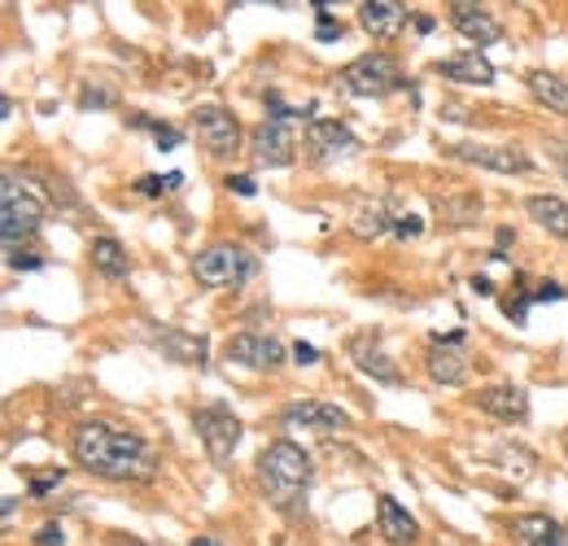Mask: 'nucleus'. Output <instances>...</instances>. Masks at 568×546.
I'll return each mask as SVG.
<instances>
[{"mask_svg":"<svg viewBox=\"0 0 568 546\" xmlns=\"http://www.w3.org/2000/svg\"><path fill=\"white\" fill-rule=\"evenodd\" d=\"M315 9H320V31H315V35H320V40H341V22L329 18V9H324V4H315Z\"/></svg>","mask_w":568,"mask_h":546,"instance_id":"nucleus-31","label":"nucleus"},{"mask_svg":"<svg viewBox=\"0 0 568 546\" xmlns=\"http://www.w3.org/2000/svg\"><path fill=\"white\" fill-rule=\"evenodd\" d=\"M180 184H184L180 171H171V175H144V180H136V193L140 197H162V193H175Z\"/></svg>","mask_w":568,"mask_h":546,"instance_id":"nucleus-27","label":"nucleus"},{"mask_svg":"<svg viewBox=\"0 0 568 546\" xmlns=\"http://www.w3.org/2000/svg\"><path fill=\"white\" fill-rule=\"evenodd\" d=\"M525 211H529L534 223H543L551 236H560V240L568 236V206L560 202V197H543V193H538V197H529V202H525Z\"/></svg>","mask_w":568,"mask_h":546,"instance_id":"nucleus-23","label":"nucleus"},{"mask_svg":"<svg viewBox=\"0 0 568 546\" xmlns=\"http://www.w3.org/2000/svg\"><path fill=\"white\" fill-rule=\"evenodd\" d=\"M224 189L227 193H236V197H254V193H258V184H254L249 175H227Z\"/></svg>","mask_w":568,"mask_h":546,"instance_id":"nucleus-30","label":"nucleus"},{"mask_svg":"<svg viewBox=\"0 0 568 546\" xmlns=\"http://www.w3.org/2000/svg\"><path fill=\"white\" fill-rule=\"evenodd\" d=\"M394 232H398V236H420V218H416V215H394Z\"/></svg>","mask_w":568,"mask_h":546,"instance_id":"nucleus-34","label":"nucleus"},{"mask_svg":"<svg viewBox=\"0 0 568 546\" xmlns=\"http://www.w3.org/2000/svg\"><path fill=\"white\" fill-rule=\"evenodd\" d=\"M565 454H568V433H565Z\"/></svg>","mask_w":568,"mask_h":546,"instance_id":"nucleus-38","label":"nucleus"},{"mask_svg":"<svg viewBox=\"0 0 568 546\" xmlns=\"http://www.w3.org/2000/svg\"><path fill=\"white\" fill-rule=\"evenodd\" d=\"M193 118H197V140H202L206 153H215V158H232V153H236V144H240V122H236L232 109L202 106Z\"/></svg>","mask_w":568,"mask_h":546,"instance_id":"nucleus-8","label":"nucleus"},{"mask_svg":"<svg viewBox=\"0 0 568 546\" xmlns=\"http://www.w3.org/2000/svg\"><path fill=\"white\" fill-rule=\"evenodd\" d=\"M280 425L289 429V433H345L350 429V416L333 407V403H320V398H302V403H289L285 411H280Z\"/></svg>","mask_w":568,"mask_h":546,"instance_id":"nucleus-6","label":"nucleus"},{"mask_svg":"<svg viewBox=\"0 0 568 546\" xmlns=\"http://www.w3.org/2000/svg\"><path fill=\"white\" fill-rule=\"evenodd\" d=\"M193 546H219L215 538H193Z\"/></svg>","mask_w":568,"mask_h":546,"instance_id":"nucleus-36","label":"nucleus"},{"mask_svg":"<svg viewBox=\"0 0 568 546\" xmlns=\"http://www.w3.org/2000/svg\"><path fill=\"white\" fill-rule=\"evenodd\" d=\"M337 88L345 97H385V93L403 88V75L389 53H363L337 71Z\"/></svg>","mask_w":568,"mask_h":546,"instance_id":"nucleus-3","label":"nucleus"},{"mask_svg":"<svg viewBox=\"0 0 568 546\" xmlns=\"http://www.w3.org/2000/svg\"><path fill=\"white\" fill-rule=\"evenodd\" d=\"M227 358L240 367H254V372H276L285 363V345L267 332H236L227 341Z\"/></svg>","mask_w":568,"mask_h":546,"instance_id":"nucleus-9","label":"nucleus"},{"mask_svg":"<svg viewBox=\"0 0 568 546\" xmlns=\"http://www.w3.org/2000/svg\"><path fill=\"white\" fill-rule=\"evenodd\" d=\"M131 546H136V543H131Z\"/></svg>","mask_w":568,"mask_h":546,"instance_id":"nucleus-39","label":"nucleus"},{"mask_svg":"<svg viewBox=\"0 0 568 546\" xmlns=\"http://www.w3.org/2000/svg\"><path fill=\"white\" fill-rule=\"evenodd\" d=\"M131 122H136V127H149V131H153V140H158V149H175V144H184V131H175V127H167V122H153V118H144V114H136Z\"/></svg>","mask_w":568,"mask_h":546,"instance_id":"nucleus-28","label":"nucleus"},{"mask_svg":"<svg viewBox=\"0 0 568 546\" xmlns=\"http://www.w3.org/2000/svg\"><path fill=\"white\" fill-rule=\"evenodd\" d=\"M433 71H438L442 79H451V84H476V88H490V84H494V66H490L476 49H468V53H459V57L438 62Z\"/></svg>","mask_w":568,"mask_h":546,"instance_id":"nucleus-17","label":"nucleus"},{"mask_svg":"<svg viewBox=\"0 0 568 546\" xmlns=\"http://www.w3.org/2000/svg\"><path fill=\"white\" fill-rule=\"evenodd\" d=\"M354 232L358 236H385V232H394V218L385 215V206H372V211L354 215Z\"/></svg>","mask_w":568,"mask_h":546,"instance_id":"nucleus-26","label":"nucleus"},{"mask_svg":"<svg viewBox=\"0 0 568 546\" xmlns=\"http://www.w3.org/2000/svg\"><path fill=\"white\" fill-rule=\"evenodd\" d=\"M193 429H197L206 454H211L215 463H227V459L236 454V446H240V420H236L227 407H202V411L193 416Z\"/></svg>","mask_w":568,"mask_h":546,"instance_id":"nucleus-7","label":"nucleus"},{"mask_svg":"<svg viewBox=\"0 0 568 546\" xmlns=\"http://www.w3.org/2000/svg\"><path fill=\"white\" fill-rule=\"evenodd\" d=\"M425 372L438 385H463L468 381V354L459 345H433L429 358H425Z\"/></svg>","mask_w":568,"mask_h":546,"instance_id":"nucleus-21","label":"nucleus"},{"mask_svg":"<svg viewBox=\"0 0 568 546\" xmlns=\"http://www.w3.org/2000/svg\"><path fill=\"white\" fill-rule=\"evenodd\" d=\"M307 149L315 158H341V153H354L358 140L350 136V127L337 122V118H311L307 122Z\"/></svg>","mask_w":568,"mask_h":546,"instance_id":"nucleus-14","label":"nucleus"},{"mask_svg":"<svg viewBox=\"0 0 568 546\" xmlns=\"http://www.w3.org/2000/svg\"><path fill=\"white\" fill-rule=\"evenodd\" d=\"M350 350H354L358 372H367L372 381H381V385H398V381H403V372L394 367V358L376 350V332H372V336H367V332H363V336H354V345H350Z\"/></svg>","mask_w":568,"mask_h":546,"instance_id":"nucleus-20","label":"nucleus"},{"mask_svg":"<svg viewBox=\"0 0 568 546\" xmlns=\"http://www.w3.org/2000/svg\"><path fill=\"white\" fill-rule=\"evenodd\" d=\"M44 218V206L18 184V171L4 175V189H0V232H4V245H18V236H31Z\"/></svg>","mask_w":568,"mask_h":546,"instance_id":"nucleus-5","label":"nucleus"},{"mask_svg":"<svg viewBox=\"0 0 568 546\" xmlns=\"http://www.w3.org/2000/svg\"><path fill=\"white\" fill-rule=\"evenodd\" d=\"M66 543V534H62V525H44L40 534H35V546H62Z\"/></svg>","mask_w":568,"mask_h":546,"instance_id":"nucleus-32","label":"nucleus"},{"mask_svg":"<svg viewBox=\"0 0 568 546\" xmlns=\"http://www.w3.org/2000/svg\"><path fill=\"white\" fill-rule=\"evenodd\" d=\"M258 481H262L267 499L280 512H298L302 499H307V485H311V459H307V450L293 446V441H271L258 454Z\"/></svg>","mask_w":568,"mask_h":546,"instance_id":"nucleus-2","label":"nucleus"},{"mask_svg":"<svg viewBox=\"0 0 568 546\" xmlns=\"http://www.w3.org/2000/svg\"><path fill=\"white\" fill-rule=\"evenodd\" d=\"M459 162H472V167H485V171H499V175H525L534 162L529 153L521 149H507V144H451L447 149Z\"/></svg>","mask_w":568,"mask_h":546,"instance_id":"nucleus-10","label":"nucleus"},{"mask_svg":"<svg viewBox=\"0 0 568 546\" xmlns=\"http://www.w3.org/2000/svg\"><path fill=\"white\" fill-rule=\"evenodd\" d=\"M512 534L521 538V546H568V529H560L547 512L512 516Z\"/></svg>","mask_w":568,"mask_h":546,"instance_id":"nucleus-18","label":"nucleus"},{"mask_svg":"<svg viewBox=\"0 0 568 546\" xmlns=\"http://www.w3.org/2000/svg\"><path fill=\"white\" fill-rule=\"evenodd\" d=\"M293 358H298V363H315V358H320V350H315V345H302V341H298V345H293Z\"/></svg>","mask_w":568,"mask_h":546,"instance_id":"nucleus-35","label":"nucleus"},{"mask_svg":"<svg viewBox=\"0 0 568 546\" xmlns=\"http://www.w3.org/2000/svg\"><path fill=\"white\" fill-rule=\"evenodd\" d=\"M376 521H381V538L389 546H411L420 538V525H416V516L407 512V507H398V499H389V494H381V503H376Z\"/></svg>","mask_w":568,"mask_h":546,"instance_id":"nucleus-15","label":"nucleus"},{"mask_svg":"<svg viewBox=\"0 0 568 546\" xmlns=\"http://www.w3.org/2000/svg\"><path fill=\"white\" fill-rule=\"evenodd\" d=\"M93 267H97L101 276H110V280H122V276H127V254H122V245H118L114 236H97V240H93Z\"/></svg>","mask_w":568,"mask_h":546,"instance_id":"nucleus-24","label":"nucleus"},{"mask_svg":"<svg viewBox=\"0 0 568 546\" xmlns=\"http://www.w3.org/2000/svg\"><path fill=\"white\" fill-rule=\"evenodd\" d=\"M525 84H529V93H534L543 106L568 118V79L551 75V71H529V75H525Z\"/></svg>","mask_w":568,"mask_h":546,"instance_id":"nucleus-22","label":"nucleus"},{"mask_svg":"<svg viewBox=\"0 0 568 546\" xmlns=\"http://www.w3.org/2000/svg\"><path fill=\"white\" fill-rule=\"evenodd\" d=\"M560 298H565V289H560V285H551V280H547V285H538V293H529V302H560Z\"/></svg>","mask_w":568,"mask_h":546,"instance_id":"nucleus-33","label":"nucleus"},{"mask_svg":"<svg viewBox=\"0 0 568 546\" xmlns=\"http://www.w3.org/2000/svg\"><path fill=\"white\" fill-rule=\"evenodd\" d=\"M71 454L79 468H88L101 481H153L158 477V454L144 437L122 433L110 425H79L71 437Z\"/></svg>","mask_w":568,"mask_h":546,"instance_id":"nucleus-1","label":"nucleus"},{"mask_svg":"<svg viewBox=\"0 0 568 546\" xmlns=\"http://www.w3.org/2000/svg\"><path fill=\"white\" fill-rule=\"evenodd\" d=\"M4 258H9L13 271H35V267H44V258H40L35 249H22V245H4Z\"/></svg>","mask_w":568,"mask_h":546,"instance_id":"nucleus-29","label":"nucleus"},{"mask_svg":"<svg viewBox=\"0 0 568 546\" xmlns=\"http://www.w3.org/2000/svg\"><path fill=\"white\" fill-rule=\"evenodd\" d=\"M358 22H363L367 35L394 40V35L407 26V9H403L398 0H367V4H358Z\"/></svg>","mask_w":568,"mask_h":546,"instance_id":"nucleus-16","label":"nucleus"},{"mask_svg":"<svg viewBox=\"0 0 568 546\" xmlns=\"http://www.w3.org/2000/svg\"><path fill=\"white\" fill-rule=\"evenodd\" d=\"M118 101V88L106 84V79H88L84 93H79V106L84 109H110Z\"/></svg>","mask_w":568,"mask_h":546,"instance_id":"nucleus-25","label":"nucleus"},{"mask_svg":"<svg viewBox=\"0 0 568 546\" xmlns=\"http://www.w3.org/2000/svg\"><path fill=\"white\" fill-rule=\"evenodd\" d=\"M451 22H454V31H459L463 40H472L476 49H481V44H494V40H503V26H499V18H494L490 9H481V4H468V0L451 4Z\"/></svg>","mask_w":568,"mask_h":546,"instance_id":"nucleus-13","label":"nucleus"},{"mask_svg":"<svg viewBox=\"0 0 568 546\" xmlns=\"http://www.w3.org/2000/svg\"><path fill=\"white\" fill-rule=\"evenodd\" d=\"M193 276L206 289H240L254 276V258L240 245H211L193 258Z\"/></svg>","mask_w":568,"mask_h":546,"instance_id":"nucleus-4","label":"nucleus"},{"mask_svg":"<svg viewBox=\"0 0 568 546\" xmlns=\"http://www.w3.org/2000/svg\"><path fill=\"white\" fill-rule=\"evenodd\" d=\"M556 158H560V167H565V175H568V149H560V153H556Z\"/></svg>","mask_w":568,"mask_h":546,"instance_id":"nucleus-37","label":"nucleus"},{"mask_svg":"<svg viewBox=\"0 0 568 546\" xmlns=\"http://www.w3.org/2000/svg\"><path fill=\"white\" fill-rule=\"evenodd\" d=\"M153 345L171 358V363H184V367H202L206 363V336H193V332H180V328H162L153 336Z\"/></svg>","mask_w":568,"mask_h":546,"instance_id":"nucleus-19","label":"nucleus"},{"mask_svg":"<svg viewBox=\"0 0 568 546\" xmlns=\"http://www.w3.org/2000/svg\"><path fill=\"white\" fill-rule=\"evenodd\" d=\"M249 153L258 167H289L293 162V136H289V122H276V118H262L249 136Z\"/></svg>","mask_w":568,"mask_h":546,"instance_id":"nucleus-11","label":"nucleus"},{"mask_svg":"<svg viewBox=\"0 0 568 546\" xmlns=\"http://www.w3.org/2000/svg\"><path fill=\"white\" fill-rule=\"evenodd\" d=\"M476 407H481L485 416L503 420V425H521V420L529 416V398H525V389H521V385H512V381H503V385H485V389L476 394Z\"/></svg>","mask_w":568,"mask_h":546,"instance_id":"nucleus-12","label":"nucleus"}]
</instances>
